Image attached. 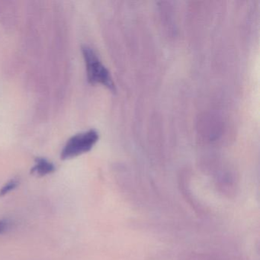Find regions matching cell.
Here are the masks:
<instances>
[{
    "label": "cell",
    "mask_w": 260,
    "mask_h": 260,
    "mask_svg": "<svg viewBox=\"0 0 260 260\" xmlns=\"http://www.w3.org/2000/svg\"><path fill=\"white\" fill-rule=\"evenodd\" d=\"M83 57L86 61L88 80L92 84H103L112 91H115V83L110 73L103 65L97 54L92 48L86 46L83 48Z\"/></svg>",
    "instance_id": "6da1fadb"
},
{
    "label": "cell",
    "mask_w": 260,
    "mask_h": 260,
    "mask_svg": "<svg viewBox=\"0 0 260 260\" xmlns=\"http://www.w3.org/2000/svg\"><path fill=\"white\" fill-rule=\"evenodd\" d=\"M98 140L99 134L95 130H89L75 135L68 141L62 150L61 159H71L89 151Z\"/></svg>",
    "instance_id": "7a4b0ae2"
},
{
    "label": "cell",
    "mask_w": 260,
    "mask_h": 260,
    "mask_svg": "<svg viewBox=\"0 0 260 260\" xmlns=\"http://www.w3.org/2000/svg\"><path fill=\"white\" fill-rule=\"evenodd\" d=\"M55 171V167L52 162L45 158H37L36 164L31 169V173L39 176H46Z\"/></svg>",
    "instance_id": "3957f363"
},
{
    "label": "cell",
    "mask_w": 260,
    "mask_h": 260,
    "mask_svg": "<svg viewBox=\"0 0 260 260\" xmlns=\"http://www.w3.org/2000/svg\"><path fill=\"white\" fill-rule=\"evenodd\" d=\"M18 185H19V182L16 179H11L9 181L0 189V196H5L6 194L11 192L17 188Z\"/></svg>",
    "instance_id": "277c9868"
},
{
    "label": "cell",
    "mask_w": 260,
    "mask_h": 260,
    "mask_svg": "<svg viewBox=\"0 0 260 260\" xmlns=\"http://www.w3.org/2000/svg\"><path fill=\"white\" fill-rule=\"evenodd\" d=\"M10 226V221L9 219H0V235L5 234Z\"/></svg>",
    "instance_id": "5b68a950"
}]
</instances>
